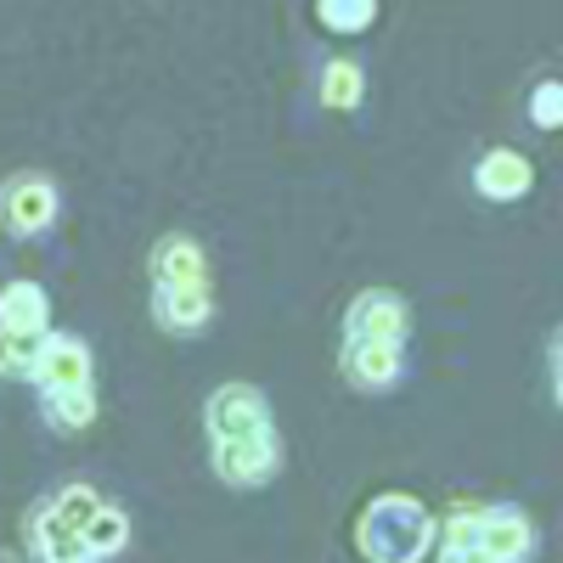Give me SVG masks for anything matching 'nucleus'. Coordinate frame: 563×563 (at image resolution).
Here are the masks:
<instances>
[{"instance_id":"obj_1","label":"nucleus","mask_w":563,"mask_h":563,"mask_svg":"<svg viewBox=\"0 0 563 563\" xmlns=\"http://www.w3.org/2000/svg\"><path fill=\"white\" fill-rule=\"evenodd\" d=\"M355 547L366 563H417L422 552L434 547V512L422 507L417 496L384 490L361 507L355 519Z\"/></svg>"},{"instance_id":"obj_2","label":"nucleus","mask_w":563,"mask_h":563,"mask_svg":"<svg viewBox=\"0 0 563 563\" xmlns=\"http://www.w3.org/2000/svg\"><path fill=\"white\" fill-rule=\"evenodd\" d=\"M203 429H209V445H243V440H265L276 434L271 422V400L254 389V384H220L203 406Z\"/></svg>"},{"instance_id":"obj_3","label":"nucleus","mask_w":563,"mask_h":563,"mask_svg":"<svg viewBox=\"0 0 563 563\" xmlns=\"http://www.w3.org/2000/svg\"><path fill=\"white\" fill-rule=\"evenodd\" d=\"M411 333V310L400 294L389 288H366L350 299L344 310V339H366V344H406Z\"/></svg>"},{"instance_id":"obj_4","label":"nucleus","mask_w":563,"mask_h":563,"mask_svg":"<svg viewBox=\"0 0 563 563\" xmlns=\"http://www.w3.org/2000/svg\"><path fill=\"white\" fill-rule=\"evenodd\" d=\"M209 462L231 490H260L282 474V440L265 434V440H243V445H214Z\"/></svg>"},{"instance_id":"obj_5","label":"nucleus","mask_w":563,"mask_h":563,"mask_svg":"<svg viewBox=\"0 0 563 563\" xmlns=\"http://www.w3.org/2000/svg\"><path fill=\"white\" fill-rule=\"evenodd\" d=\"M339 366H344V378H350L355 389L378 395V389L400 384V372H406V344H366V339H344Z\"/></svg>"},{"instance_id":"obj_6","label":"nucleus","mask_w":563,"mask_h":563,"mask_svg":"<svg viewBox=\"0 0 563 563\" xmlns=\"http://www.w3.org/2000/svg\"><path fill=\"white\" fill-rule=\"evenodd\" d=\"M153 288H209L203 243L186 238V231H169V238L153 249Z\"/></svg>"},{"instance_id":"obj_7","label":"nucleus","mask_w":563,"mask_h":563,"mask_svg":"<svg viewBox=\"0 0 563 563\" xmlns=\"http://www.w3.org/2000/svg\"><path fill=\"white\" fill-rule=\"evenodd\" d=\"M530 180H536V169H530V158H525L519 147H490V153L474 164V192L490 198V203L525 198V192H530Z\"/></svg>"},{"instance_id":"obj_8","label":"nucleus","mask_w":563,"mask_h":563,"mask_svg":"<svg viewBox=\"0 0 563 563\" xmlns=\"http://www.w3.org/2000/svg\"><path fill=\"white\" fill-rule=\"evenodd\" d=\"M57 220V186L45 175H12L7 186V225L18 231V238H34V231H45Z\"/></svg>"},{"instance_id":"obj_9","label":"nucleus","mask_w":563,"mask_h":563,"mask_svg":"<svg viewBox=\"0 0 563 563\" xmlns=\"http://www.w3.org/2000/svg\"><path fill=\"white\" fill-rule=\"evenodd\" d=\"M40 395H68V389H90V350L85 339L74 333H57L52 350H45V366H40Z\"/></svg>"},{"instance_id":"obj_10","label":"nucleus","mask_w":563,"mask_h":563,"mask_svg":"<svg viewBox=\"0 0 563 563\" xmlns=\"http://www.w3.org/2000/svg\"><path fill=\"white\" fill-rule=\"evenodd\" d=\"M153 316L164 333H180V339H192L209 327L214 316V294L209 288H153Z\"/></svg>"},{"instance_id":"obj_11","label":"nucleus","mask_w":563,"mask_h":563,"mask_svg":"<svg viewBox=\"0 0 563 563\" xmlns=\"http://www.w3.org/2000/svg\"><path fill=\"white\" fill-rule=\"evenodd\" d=\"M0 327L7 333H52V299L40 282H7L0 294Z\"/></svg>"},{"instance_id":"obj_12","label":"nucleus","mask_w":563,"mask_h":563,"mask_svg":"<svg viewBox=\"0 0 563 563\" xmlns=\"http://www.w3.org/2000/svg\"><path fill=\"white\" fill-rule=\"evenodd\" d=\"M485 552H496L501 563H525L530 552H536V530H530V519L519 507H490L485 512Z\"/></svg>"},{"instance_id":"obj_13","label":"nucleus","mask_w":563,"mask_h":563,"mask_svg":"<svg viewBox=\"0 0 563 563\" xmlns=\"http://www.w3.org/2000/svg\"><path fill=\"white\" fill-rule=\"evenodd\" d=\"M29 547H34V563H97L85 547V536L52 525L45 512H34V525H29Z\"/></svg>"},{"instance_id":"obj_14","label":"nucleus","mask_w":563,"mask_h":563,"mask_svg":"<svg viewBox=\"0 0 563 563\" xmlns=\"http://www.w3.org/2000/svg\"><path fill=\"white\" fill-rule=\"evenodd\" d=\"M102 496L97 490H90V485H63L52 501H45L40 512H45V519H52V525H63V530H74V536H85L90 525H97L102 519Z\"/></svg>"},{"instance_id":"obj_15","label":"nucleus","mask_w":563,"mask_h":563,"mask_svg":"<svg viewBox=\"0 0 563 563\" xmlns=\"http://www.w3.org/2000/svg\"><path fill=\"white\" fill-rule=\"evenodd\" d=\"M40 406H45V422H52V429H63V434H79V429H90V422H97V389L40 395Z\"/></svg>"},{"instance_id":"obj_16","label":"nucleus","mask_w":563,"mask_h":563,"mask_svg":"<svg viewBox=\"0 0 563 563\" xmlns=\"http://www.w3.org/2000/svg\"><path fill=\"white\" fill-rule=\"evenodd\" d=\"M485 501H456L445 512V525H440V552H467V547H485Z\"/></svg>"},{"instance_id":"obj_17","label":"nucleus","mask_w":563,"mask_h":563,"mask_svg":"<svg viewBox=\"0 0 563 563\" xmlns=\"http://www.w3.org/2000/svg\"><path fill=\"white\" fill-rule=\"evenodd\" d=\"M361 90H366V74H361V63H350V57H333L321 68V102L327 108H355L361 102Z\"/></svg>"},{"instance_id":"obj_18","label":"nucleus","mask_w":563,"mask_h":563,"mask_svg":"<svg viewBox=\"0 0 563 563\" xmlns=\"http://www.w3.org/2000/svg\"><path fill=\"white\" fill-rule=\"evenodd\" d=\"M52 339L57 333H7V372H12V378H40Z\"/></svg>"},{"instance_id":"obj_19","label":"nucleus","mask_w":563,"mask_h":563,"mask_svg":"<svg viewBox=\"0 0 563 563\" xmlns=\"http://www.w3.org/2000/svg\"><path fill=\"white\" fill-rule=\"evenodd\" d=\"M124 541H130V519H124L119 507H102V519L85 530V547H90V558H97V563H102V558H119Z\"/></svg>"},{"instance_id":"obj_20","label":"nucleus","mask_w":563,"mask_h":563,"mask_svg":"<svg viewBox=\"0 0 563 563\" xmlns=\"http://www.w3.org/2000/svg\"><path fill=\"white\" fill-rule=\"evenodd\" d=\"M530 124L563 130V79H541V85L530 90Z\"/></svg>"},{"instance_id":"obj_21","label":"nucleus","mask_w":563,"mask_h":563,"mask_svg":"<svg viewBox=\"0 0 563 563\" xmlns=\"http://www.w3.org/2000/svg\"><path fill=\"white\" fill-rule=\"evenodd\" d=\"M372 18H378V7H366V0H361V7H333V0L316 7V23L321 29H339V34H361Z\"/></svg>"},{"instance_id":"obj_22","label":"nucleus","mask_w":563,"mask_h":563,"mask_svg":"<svg viewBox=\"0 0 563 563\" xmlns=\"http://www.w3.org/2000/svg\"><path fill=\"white\" fill-rule=\"evenodd\" d=\"M440 563H501V558L485 547H467V552H440Z\"/></svg>"},{"instance_id":"obj_23","label":"nucleus","mask_w":563,"mask_h":563,"mask_svg":"<svg viewBox=\"0 0 563 563\" xmlns=\"http://www.w3.org/2000/svg\"><path fill=\"white\" fill-rule=\"evenodd\" d=\"M552 384H558V389H563V333H558V339H552Z\"/></svg>"},{"instance_id":"obj_24","label":"nucleus","mask_w":563,"mask_h":563,"mask_svg":"<svg viewBox=\"0 0 563 563\" xmlns=\"http://www.w3.org/2000/svg\"><path fill=\"white\" fill-rule=\"evenodd\" d=\"M558 400H563V389H558Z\"/></svg>"}]
</instances>
